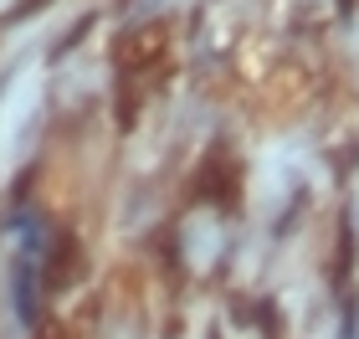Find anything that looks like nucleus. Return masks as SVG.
<instances>
[{
  "instance_id": "f257e3e1",
  "label": "nucleus",
  "mask_w": 359,
  "mask_h": 339,
  "mask_svg": "<svg viewBox=\"0 0 359 339\" xmlns=\"http://www.w3.org/2000/svg\"><path fill=\"white\" fill-rule=\"evenodd\" d=\"M165 21H154V26H139V31H128V36L118 41V72L134 83V77H144L154 67L159 57H165Z\"/></svg>"
},
{
  "instance_id": "f03ea898",
  "label": "nucleus",
  "mask_w": 359,
  "mask_h": 339,
  "mask_svg": "<svg viewBox=\"0 0 359 339\" xmlns=\"http://www.w3.org/2000/svg\"><path fill=\"white\" fill-rule=\"evenodd\" d=\"M15 309L26 324H36V257H21L15 267Z\"/></svg>"
},
{
  "instance_id": "7ed1b4c3",
  "label": "nucleus",
  "mask_w": 359,
  "mask_h": 339,
  "mask_svg": "<svg viewBox=\"0 0 359 339\" xmlns=\"http://www.w3.org/2000/svg\"><path fill=\"white\" fill-rule=\"evenodd\" d=\"M41 6H52V0H21V6H15V15H36Z\"/></svg>"
}]
</instances>
